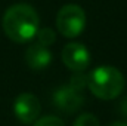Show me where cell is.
I'll list each match as a JSON object with an SVG mask.
<instances>
[{
  "label": "cell",
  "instance_id": "cell-1",
  "mask_svg": "<svg viewBox=\"0 0 127 126\" xmlns=\"http://www.w3.org/2000/svg\"><path fill=\"white\" fill-rule=\"evenodd\" d=\"M1 25L4 34L12 42L27 43L37 36L40 19L34 7L25 3H18L4 12Z\"/></svg>",
  "mask_w": 127,
  "mask_h": 126
},
{
  "label": "cell",
  "instance_id": "cell-2",
  "mask_svg": "<svg viewBox=\"0 0 127 126\" xmlns=\"http://www.w3.org/2000/svg\"><path fill=\"white\" fill-rule=\"evenodd\" d=\"M124 76L112 65H99L87 74V88L100 99H114L123 92Z\"/></svg>",
  "mask_w": 127,
  "mask_h": 126
},
{
  "label": "cell",
  "instance_id": "cell-3",
  "mask_svg": "<svg viewBox=\"0 0 127 126\" xmlns=\"http://www.w3.org/2000/svg\"><path fill=\"white\" fill-rule=\"evenodd\" d=\"M86 27V13L78 4H65L56 15V28L64 37L74 39Z\"/></svg>",
  "mask_w": 127,
  "mask_h": 126
},
{
  "label": "cell",
  "instance_id": "cell-4",
  "mask_svg": "<svg viewBox=\"0 0 127 126\" xmlns=\"http://www.w3.org/2000/svg\"><path fill=\"white\" fill-rule=\"evenodd\" d=\"M62 61L66 68H69L71 71H84L89 64H90V52L89 49L78 42H72L65 45L62 49Z\"/></svg>",
  "mask_w": 127,
  "mask_h": 126
},
{
  "label": "cell",
  "instance_id": "cell-5",
  "mask_svg": "<svg viewBox=\"0 0 127 126\" xmlns=\"http://www.w3.org/2000/svg\"><path fill=\"white\" fill-rule=\"evenodd\" d=\"M40 111H41V105L38 98L28 92L18 95L13 102V113L18 117V120H21L22 123L28 125L37 120V117L40 116Z\"/></svg>",
  "mask_w": 127,
  "mask_h": 126
},
{
  "label": "cell",
  "instance_id": "cell-6",
  "mask_svg": "<svg viewBox=\"0 0 127 126\" xmlns=\"http://www.w3.org/2000/svg\"><path fill=\"white\" fill-rule=\"evenodd\" d=\"M83 95L81 92L75 91L72 86L65 85L59 89L55 91L53 94V104L56 108H59L64 113H74L83 105Z\"/></svg>",
  "mask_w": 127,
  "mask_h": 126
},
{
  "label": "cell",
  "instance_id": "cell-7",
  "mask_svg": "<svg viewBox=\"0 0 127 126\" xmlns=\"http://www.w3.org/2000/svg\"><path fill=\"white\" fill-rule=\"evenodd\" d=\"M25 63L31 70L35 71L44 70L52 63V52L49 51L47 46H43L40 43H32L25 51Z\"/></svg>",
  "mask_w": 127,
  "mask_h": 126
},
{
  "label": "cell",
  "instance_id": "cell-8",
  "mask_svg": "<svg viewBox=\"0 0 127 126\" xmlns=\"http://www.w3.org/2000/svg\"><path fill=\"white\" fill-rule=\"evenodd\" d=\"M37 43H40V45H43V46H50L53 42H55V39H56V34L55 31L52 30V28H41V30H38L37 31Z\"/></svg>",
  "mask_w": 127,
  "mask_h": 126
},
{
  "label": "cell",
  "instance_id": "cell-9",
  "mask_svg": "<svg viewBox=\"0 0 127 126\" xmlns=\"http://www.w3.org/2000/svg\"><path fill=\"white\" fill-rule=\"evenodd\" d=\"M72 126H100V123H99V119L96 117L95 114L83 113V114H80L74 120V125Z\"/></svg>",
  "mask_w": 127,
  "mask_h": 126
},
{
  "label": "cell",
  "instance_id": "cell-10",
  "mask_svg": "<svg viewBox=\"0 0 127 126\" xmlns=\"http://www.w3.org/2000/svg\"><path fill=\"white\" fill-rule=\"evenodd\" d=\"M69 86H72L75 91L81 92L84 88H87V76H86V74H83V71H78V73H75V74L71 77Z\"/></svg>",
  "mask_w": 127,
  "mask_h": 126
},
{
  "label": "cell",
  "instance_id": "cell-11",
  "mask_svg": "<svg viewBox=\"0 0 127 126\" xmlns=\"http://www.w3.org/2000/svg\"><path fill=\"white\" fill-rule=\"evenodd\" d=\"M34 126H65V123L58 116H44V117L38 119L34 123Z\"/></svg>",
  "mask_w": 127,
  "mask_h": 126
},
{
  "label": "cell",
  "instance_id": "cell-12",
  "mask_svg": "<svg viewBox=\"0 0 127 126\" xmlns=\"http://www.w3.org/2000/svg\"><path fill=\"white\" fill-rule=\"evenodd\" d=\"M108 126H127V123H124V122H112L111 125Z\"/></svg>",
  "mask_w": 127,
  "mask_h": 126
}]
</instances>
